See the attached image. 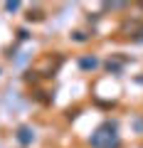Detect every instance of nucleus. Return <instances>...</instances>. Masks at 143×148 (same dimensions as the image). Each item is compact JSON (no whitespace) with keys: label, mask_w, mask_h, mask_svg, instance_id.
<instances>
[{"label":"nucleus","mask_w":143,"mask_h":148,"mask_svg":"<svg viewBox=\"0 0 143 148\" xmlns=\"http://www.w3.org/2000/svg\"><path fill=\"white\" fill-rule=\"evenodd\" d=\"M17 138H20L22 143H27V141L32 138V136H30V128H22V131H20V136H17Z\"/></svg>","instance_id":"f257e3e1"},{"label":"nucleus","mask_w":143,"mask_h":148,"mask_svg":"<svg viewBox=\"0 0 143 148\" xmlns=\"http://www.w3.org/2000/svg\"><path fill=\"white\" fill-rule=\"evenodd\" d=\"M81 64H84V67H94L96 59H81Z\"/></svg>","instance_id":"f03ea898"}]
</instances>
